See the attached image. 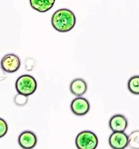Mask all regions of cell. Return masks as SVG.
<instances>
[{
    "instance_id": "obj_12",
    "label": "cell",
    "mask_w": 139,
    "mask_h": 149,
    "mask_svg": "<svg viewBox=\"0 0 139 149\" xmlns=\"http://www.w3.org/2000/svg\"><path fill=\"white\" fill-rule=\"evenodd\" d=\"M139 131H133L128 136V146L132 149H139Z\"/></svg>"
},
{
    "instance_id": "obj_7",
    "label": "cell",
    "mask_w": 139,
    "mask_h": 149,
    "mask_svg": "<svg viewBox=\"0 0 139 149\" xmlns=\"http://www.w3.org/2000/svg\"><path fill=\"white\" fill-rule=\"evenodd\" d=\"M37 137L33 132L25 131L21 133L18 138V143L23 149H32L37 144Z\"/></svg>"
},
{
    "instance_id": "obj_6",
    "label": "cell",
    "mask_w": 139,
    "mask_h": 149,
    "mask_svg": "<svg viewBox=\"0 0 139 149\" xmlns=\"http://www.w3.org/2000/svg\"><path fill=\"white\" fill-rule=\"evenodd\" d=\"M109 143L113 149H125L128 146V136L123 132H114L109 137Z\"/></svg>"
},
{
    "instance_id": "obj_3",
    "label": "cell",
    "mask_w": 139,
    "mask_h": 149,
    "mask_svg": "<svg viewBox=\"0 0 139 149\" xmlns=\"http://www.w3.org/2000/svg\"><path fill=\"white\" fill-rule=\"evenodd\" d=\"M78 149H96L98 144L96 134L90 131H83L77 136L75 140Z\"/></svg>"
},
{
    "instance_id": "obj_1",
    "label": "cell",
    "mask_w": 139,
    "mask_h": 149,
    "mask_svg": "<svg viewBox=\"0 0 139 149\" xmlns=\"http://www.w3.org/2000/svg\"><path fill=\"white\" fill-rule=\"evenodd\" d=\"M76 19L74 13L68 9H60L52 15L51 23L53 28L60 33H66L75 26Z\"/></svg>"
},
{
    "instance_id": "obj_9",
    "label": "cell",
    "mask_w": 139,
    "mask_h": 149,
    "mask_svg": "<svg viewBox=\"0 0 139 149\" xmlns=\"http://www.w3.org/2000/svg\"><path fill=\"white\" fill-rule=\"evenodd\" d=\"M87 82L82 78H76L72 81L70 86V90L72 94L77 97L84 95L87 93Z\"/></svg>"
},
{
    "instance_id": "obj_2",
    "label": "cell",
    "mask_w": 139,
    "mask_h": 149,
    "mask_svg": "<svg viewBox=\"0 0 139 149\" xmlns=\"http://www.w3.org/2000/svg\"><path fill=\"white\" fill-rule=\"evenodd\" d=\"M15 88L19 95L27 97L35 92L37 89V82L32 76L23 74L16 80Z\"/></svg>"
},
{
    "instance_id": "obj_14",
    "label": "cell",
    "mask_w": 139,
    "mask_h": 149,
    "mask_svg": "<svg viewBox=\"0 0 139 149\" xmlns=\"http://www.w3.org/2000/svg\"><path fill=\"white\" fill-rule=\"evenodd\" d=\"M27 97L21 95H17L15 97L14 101L15 104L19 106H23L26 104L27 102Z\"/></svg>"
},
{
    "instance_id": "obj_4",
    "label": "cell",
    "mask_w": 139,
    "mask_h": 149,
    "mask_svg": "<svg viewBox=\"0 0 139 149\" xmlns=\"http://www.w3.org/2000/svg\"><path fill=\"white\" fill-rule=\"evenodd\" d=\"M21 65L19 57L13 54H9L4 56L1 62V68L8 73H13L18 71Z\"/></svg>"
},
{
    "instance_id": "obj_10",
    "label": "cell",
    "mask_w": 139,
    "mask_h": 149,
    "mask_svg": "<svg viewBox=\"0 0 139 149\" xmlns=\"http://www.w3.org/2000/svg\"><path fill=\"white\" fill-rule=\"evenodd\" d=\"M31 7L40 13H45L53 7L54 0H30Z\"/></svg>"
},
{
    "instance_id": "obj_5",
    "label": "cell",
    "mask_w": 139,
    "mask_h": 149,
    "mask_svg": "<svg viewBox=\"0 0 139 149\" xmlns=\"http://www.w3.org/2000/svg\"><path fill=\"white\" fill-rule=\"evenodd\" d=\"M71 110L74 115L78 116L85 115L90 108L89 102L84 97L75 98L71 103Z\"/></svg>"
},
{
    "instance_id": "obj_8",
    "label": "cell",
    "mask_w": 139,
    "mask_h": 149,
    "mask_svg": "<svg viewBox=\"0 0 139 149\" xmlns=\"http://www.w3.org/2000/svg\"><path fill=\"white\" fill-rule=\"evenodd\" d=\"M109 125L113 132H124L128 127V120L124 115L116 114L110 118Z\"/></svg>"
},
{
    "instance_id": "obj_11",
    "label": "cell",
    "mask_w": 139,
    "mask_h": 149,
    "mask_svg": "<svg viewBox=\"0 0 139 149\" xmlns=\"http://www.w3.org/2000/svg\"><path fill=\"white\" fill-rule=\"evenodd\" d=\"M128 89L131 93L138 95L139 94V76H133L129 79Z\"/></svg>"
},
{
    "instance_id": "obj_13",
    "label": "cell",
    "mask_w": 139,
    "mask_h": 149,
    "mask_svg": "<svg viewBox=\"0 0 139 149\" xmlns=\"http://www.w3.org/2000/svg\"><path fill=\"white\" fill-rule=\"evenodd\" d=\"M7 123L4 119L0 118V138L4 137L7 133Z\"/></svg>"
}]
</instances>
